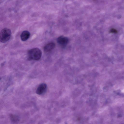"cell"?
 <instances>
[{"mask_svg":"<svg viewBox=\"0 0 124 124\" xmlns=\"http://www.w3.org/2000/svg\"><path fill=\"white\" fill-rule=\"evenodd\" d=\"M28 58L29 60H31L38 61L41 58L42 52L38 48H34L29 50L28 52Z\"/></svg>","mask_w":124,"mask_h":124,"instance_id":"cell-1","label":"cell"},{"mask_svg":"<svg viewBox=\"0 0 124 124\" xmlns=\"http://www.w3.org/2000/svg\"><path fill=\"white\" fill-rule=\"evenodd\" d=\"M11 36L10 30L7 28H4L0 32V41L3 43L6 42L10 39Z\"/></svg>","mask_w":124,"mask_h":124,"instance_id":"cell-2","label":"cell"},{"mask_svg":"<svg viewBox=\"0 0 124 124\" xmlns=\"http://www.w3.org/2000/svg\"><path fill=\"white\" fill-rule=\"evenodd\" d=\"M57 42L60 45L63 47L65 46L69 41L67 37L61 36L57 39Z\"/></svg>","mask_w":124,"mask_h":124,"instance_id":"cell-3","label":"cell"},{"mask_svg":"<svg viewBox=\"0 0 124 124\" xmlns=\"http://www.w3.org/2000/svg\"><path fill=\"white\" fill-rule=\"evenodd\" d=\"M46 87L47 85L46 84L42 83L40 84L37 89L36 93L39 95L42 94L45 91Z\"/></svg>","mask_w":124,"mask_h":124,"instance_id":"cell-4","label":"cell"},{"mask_svg":"<svg viewBox=\"0 0 124 124\" xmlns=\"http://www.w3.org/2000/svg\"><path fill=\"white\" fill-rule=\"evenodd\" d=\"M30 32L27 31H24L21 33L20 35L21 40L23 41H25L27 40L30 36Z\"/></svg>","mask_w":124,"mask_h":124,"instance_id":"cell-5","label":"cell"},{"mask_svg":"<svg viewBox=\"0 0 124 124\" xmlns=\"http://www.w3.org/2000/svg\"><path fill=\"white\" fill-rule=\"evenodd\" d=\"M55 46V44L54 43L51 42L49 43L44 46V50L46 52H49L53 50Z\"/></svg>","mask_w":124,"mask_h":124,"instance_id":"cell-6","label":"cell"},{"mask_svg":"<svg viewBox=\"0 0 124 124\" xmlns=\"http://www.w3.org/2000/svg\"><path fill=\"white\" fill-rule=\"evenodd\" d=\"M10 117L11 120L13 122H16L18 120V117L15 115H11Z\"/></svg>","mask_w":124,"mask_h":124,"instance_id":"cell-7","label":"cell"}]
</instances>
